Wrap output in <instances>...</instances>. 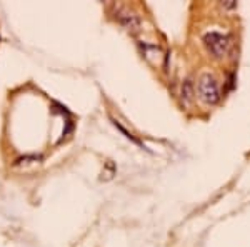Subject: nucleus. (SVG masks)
Masks as SVG:
<instances>
[{"mask_svg": "<svg viewBox=\"0 0 250 247\" xmlns=\"http://www.w3.org/2000/svg\"><path fill=\"white\" fill-rule=\"evenodd\" d=\"M197 92L204 104L213 105L220 100V90L215 77L212 74H202L197 80Z\"/></svg>", "mask_w": 250, "mask_h": 247, "instance_id": "obj_1", "label": "nucleus"}, {"mask_svg": "<svg viewBox=\"0 0 250 247\" xmlns=\"http://www.w3.org/2000/svg\"><path fill=\"white\" fill-rule=\"evenodd\" d=\"M204 45L213 59H224L230 50V39L219 32H207L204 35Z\"/></svg>", "mask_w": 250, "mask_h": 247, "instance_id": "obj_2", "label": "nucleus"}, {"mask_svg": "<svg viewBox=\"0 0 250 247\" xmlns=\"http://www.w3.org/2000/svg\"><path fill=\"white\" fill-rule=\"evenodd\" d=\"M115 17L128 32H139L140 30V19L135 12H130L127 9H120V10H117Z\"/></svg>", "mask_w": 250, "mask_h": 247, "instance_id": "obj_3", "label": "nucleus"}, {"mask_svg": "<svg viewBox=\"0 0 250 247\" xmlns=\"http://www.w3.org/2000/svg\"><path fill=\"white\" fill-rule=\"evenodd\" d=\"M193 95H195V90H193V82L190 79L184 80L182 89H180V97H182L184 104H190L193 100Z\"/></svg>", "mask_w": 250, "mask_h": 247, "instance_id": "obj_4", "label": "nucleus"}, {"mask_svg": "<svg viewBox=\"0 0 250 247\" xmlns=\"http://www.w3.org/2000/svg\"><path fill=\"white\" fill-rule=\"evenodd\" d=\"M222 5L227 7V9H235L237 3H235V2H232V0H230V2H224V3H222Z\"/></svg>", "mask_w": 250, "mask_h": 247, "instance_id": "obj_5", "label": "nucleus"}]
</instances>
